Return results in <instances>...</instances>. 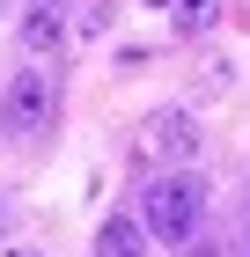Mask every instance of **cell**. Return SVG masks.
Returning <instances> with one entry per match:
<instances>
[{
	"mask_svg": "<svg viewBox=\"0 0 250 257\" xmlns=\"http://www.w3.org/2000/svg\"><path fill=\"white\" fill-rule=\"evenodd\" d=\"M199 213H206V184H199V177H162V184H147V235L192 242Z\"/></svg>",
	"mask_w": 250,
	"mask_h": 257,
	"instance_id": "6da1fadb",
	"label": "cell"
},
{
	"mask_svg": "<svg viewBox=\"0 0 250 257\" xmlns=\"http://www.w3.org/2000/svg\"><path fill=\"white\" fill-rule=\"evenodd\" d=\"M52 110H59V81L37 74V66L15 74V81H8V96H0V125H8V133H44Z\"/></svg>",
	"mask_w": 250,
	"mask_h": 257,
	"instance_id": "7a4b0ae2",
	"label": "cell"
},
{
	"mask_svg": "<svg viewBox=\"0 0 250 257\" xmlns=\"http://www.w3.org/2000/svg\"><path fill=\"white\" fill-rule=\"evenodd\" d=\"M140 155H147V162H192V155H199V118L177 110V103L154 110V118L140 125Z\"/></svg>",
	"mask_w": 250,
	"mask_h": 257,
	"instance_id": "3957f363",
	"label": "cell"
},
{
	"mask_svg": "<svg viewBox=\"0 0 250 257\" xmlns=\"http://www.w3.org/2000/svg\"><path fill=\"white\" fill-rule=\"evenodd\" d=\"M66 37V0H30V15H22V44L30 52H52Z\"/></svg>",
	"mask_w": 250,
	"mask_h": 257,
	"instance_id": "277c9868",
	"label": "cell"
},
{
	"mask_svg": "<svg viewBox=\"0 0 250 257\" xmlns=\"http://www.w3.org/2000/svg\"><path fill=\"white\" fill-rule=\"evenodd\" d=\"M96 257H147V228H140L133 213H111L96 235Z\"/></svg>",
	"mask_w": 250,
	"mask_h": 257,
	"instance_id": "5b68a950",
	"label": "cell"
},
{
	"mask_svg": "<svg viewBox=\"0 0 250 257\" xmlns=\"http://www.w3.org/2000/svg\"><path fill=\"white\" fill-rule=\"evenodd\" d=\"M177 37H206L213 22H221V0H177Z\"/></svg>",
	"mask_w": 250,
	"mask_h": 257,
	"instance_id": "8992f818",
	"label": "cell"
},
{
	"mask_svg": "<svg viewBox=\"0 0 250 257\" xmlns=\"http://www.w3.org/2000/svg\"><path fill=\"white\" fill-rule=\"evenodd\" d=\"M184 257H235V250H228V242H192Z\"/></svg>",
	"mask_w": 250,
	"mask_h": 257,
	"instance_id": "52a82bcc",
	"label": "cell"
},
{
	"mask_svg": "<svg viewBox=\"0 0 250 257\" xmlns=\"http://www.w3.org/2000/svg\"><path fill=\"white\" fill-rule=\"evenodd\" d=\"M154 8H177V0H154Z\"/></svg>",
	"mask_w": 250,
	"mask_h": 257,
	"instance_id": "ba28073f",
	"label": "cell"
},
{
	"mask_svg": "<svg viewBox=\"0 0 250 257\" xmlns=\"http://www.w3.org/2000/svg\"><path fill=\"white\" fill-rule=\"evenodd\" d=\"M8 257H30V250H8Z\"/></svg>",
	"mask_w": 250,
	"mask_h": 257,
	"instance_id": "9c48e42d",
	"label": "cell"
},
{
	"mask_svg": "<svg viewBox=\"0 0 250 257\" xmlns=\"http://www.w3.org/2000/svg\"><path fill=\"white\" fill-rule=\"evenodd\" d=\"M0 15H8V0H0Z\"/></svg>",
	"mask_w": 250,
	"mask_h": 257,
	"instance_id": "30bf717a",
	"label": "cell"
},
{
	"mask_svg": "<svg viewBox=\"0 0 250 257\" xmlns=\"http://www.w3.org/2000/svg\"><path fill=\"white\" fill-rule=\"evenodd\" d=\"M0 228H8V213H0Z\"/></svg>",
	"mask_w": 250,
	"mask_h": 257,
	"instance_id": "8fae6325",
	"label": "cell"
}]
</instances>
